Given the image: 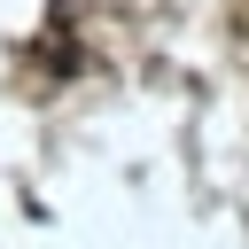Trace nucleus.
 Listing matches in <instances>:
<instances>
[]
</instances>
